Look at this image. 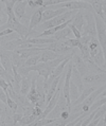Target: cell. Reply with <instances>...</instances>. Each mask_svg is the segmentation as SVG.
I'll use <instances>...</instances> for the list:
<instances>
[{
    "label": "cell",
    "instance_id": "obj_1",
    "mask_svg": "<svg viewBox=\"0 0 106 126\" xmlns=\"http://www.w3.org/2000/svg\"><path fill=\"white\" fill-rule=\"evenodd\" d=\"M106 89V84H103L101 87H99L97 90L90 94L89 96H87L82 103L75 105V106H72L71 110H70V113H74V112H77V111H81V112H89V109L90 107L92 106V104L95 102V100L99 97V95L104 91ZM90 113V112H89Z\"/></svg>",
    "mask_w": 106,
    "mask_h": 126
},
{
    "label": "cell",
    "instance_id": "obj_2",
    "mask_svg": "<svg viewBox=\"0 0 106 126\" xmlns=\"http://www.w3.org/2000/svg\"><path fill=\"white\" fill-rule=\"evenodd\" d=\"M77 12L79 11H68L67 13L63 14V15H59V16L55 17V18H53L51 20H48V21H46V22L40 23L39 26L37 27V30L39 29V30H42L45 32V31H47L49 29H52V28L61 26V24L65 23V22L68 21V20L73 18V17L76 15Z\"/></svg>",
    "mask_w": 106,
    "mask_h": 126
},
{
    "label": "cell",
    "instance_id": "obj_3",
    "mask_svg": "<svg viewBox=\"0 0 106 126\" xmlns=\"http://www.w3.org/2000/svg\"><path fill=\"white\" fill-rule=\"evenodd\" d=\"M94 12L90 11H84V16H85V24L83 28L82 36L84 35H88L93 38L98 37V32H97V24H95V19L93 16Z\"/></svg>",
    "mask_w": 106,
    "mask_h": 126
},
{
    "label": "cell",
    "instance_id": "obj_4",
    "mask_svg": "<svg viewBox=\"0 0 106 126\" xmlns=\"http://www.w3.org/2000/svg\"><path fill=\"white\" fill-rule=\"evenodd\" d=\"M67 110H69L68 105H67V100H66L65 95H64L63 91H61V94H59V99L57 101V103H56L55 107L53 108V110L47 115V118L58 119V118H61V115H62V113L64 112V111H67Z\"/></svg>",
    "mask_w": 106,
    "mask_h": 126
},
{
    "label": "cell",
    "instance_id": "obj_5",
    "mask_svg": "<svg viewBox=\"0 0 106 126\" xmlns=\"http://www.w3.org/2000/svg\"><path fill=\"white\" fill-rule=\"evenodd\" d=\"M84 85L98 86L99 84H106V72L105 73H88L83 78Z\"/></svg>",
    "mask_w": 106,
    "mask_h": 126
},
{
    "label": "cell",
    "instance_id": "obj_6",
    "mask_svg": "<svg viewBox=\"0 0 106 126\" xmlns=\"http://www.w3.org/2000/svg\"><path fill=\"white\" fill-rule=\"evenodd\" d=\"M71 61H72V63H73V66L77 69V71L80 72V74L82 75L83 78H84L85 75H87L88 73H89V69H88V66H87L86 63L83 61V58L81 57V54H79V53L76 52V53L73 55V57L71 58Z\"/></svg>",
    "mask_w": 106,
    "mask_h": 126
},
{
    "label": "cell",
    "instance_id": "obj_7",
    "mask_svg": "<svg viewBox=\"0 0 106 126\" xmlns=\"http://www.w3.org/2000/svg\"><path fill=\"white\" fill-rule=\"evenodd\" d=\"M47 10L46 6H42V8H38L36 11H34V14L32 15L31 19H30V23H29V34L30 32H32L35 28H37L39 24L41 23L42 20V14ZM29 36V35H28Z\"/></svg>",
    "mask_w": 106,
    "mask_h": 126
},
{
    "label": "cell",
    "instance_id": "obj_8",
    "mask_svg": "<svg viewBox=\"0 0 106 126\" xmlns=\"http://www.w3.org/2000/svg\"><path fill=\"white\" fill-rule=\"evenodd\" d=\"M16 53H18L21 57L28 59L31 56H35V55H39L44 49H40V48H23V49H16L14 50Z\"/></svg>",
    "mask_w": 106,
    "mask_h": 126
},
{
    "label": "cell",
    "instance_id": "obj_9",
    "mask_svg": "<svg viewBox=\"0 0 106 126\" xmlns=\"http://www.w3.org/2000/svg\"><path fill=\"white\" fill-rule=\"evenodd\" d=\"M28 5V1L27 0H22V1H17L15 8H14V12H15L16 18L19 20L24 19L26 17V8Z\"/></svg>",
    "mask_w": 106,
    "mask_h": 126
},
{
    "label": "cell",
    "instance_id": "obj_10",
    "mask_svg": "<svg viewBox=\"0 0 106 126\" xmlns=\"http://www.w3.org/2000/svg\"><path fill=\"white\" fill-rule=\"evenodd\" d=\"M69 10L67 9H61V10H56V11H52V10H46L42 14V20H41V23L42 22H46L48 20H51L55 17H57L59 15H63V14L67 13Z\"/></svg>",
    "mask_w": 106,
    "mask_h": 126
},
{
    "label": "cell",
    "instance_id": "obj_11",
    "mask_svg": "<svg viewBox=\"0 0 106 126\" xmlns=\"http://www.w3.org/2000/svg\"><path fill=\"white\" fill-rule=\"evenodd\" d=\"M0 61H1V66L8 71L10 74L14 75V71H13V64L12 61L8 54L4 52L3 49H1V55H0Z\"/></svg>",
    "mask_w": 106,
    "mask_h": 126
},
{
    "label": "cell",
    "instance_id": "obj_12",
    "mask_svg": "<svg viewBox=\"0 0 106 126\" xmlns=\"http://www.w3.org/2000/svg\"><path fill=\"white\" fill-rule=\"evenodd\" d=\"M4 52L10 56L11 61H12V64L14 66H16L17 68L22 67V66L24 65V63H26V61H27L26 58L21 57L18 53H16L15 51H6V50H4Z\"/></svg>",
    "mask_w": 106,
    "mask_h": 126
},
{
    "label": "cell",
    "instance_id": "obj_13",
    "mask_svg": "<svg viewBox=\"0 0 106 126\" xmlns=\"http://www.w3.org/2000/svg\"><path fill=\"white\" fill-rule=\"evenodd\" d=\"M71 24H73V26L75 27L81 33L83 32V28H84V24H85L84 11H79V12L76 13V15L72 18V22H71Z\"/></svg>",
    "mask_w": 106,
    "mask_h": 126
},
{
    "label": "cell",
    "instance_id": "obj_14",
    "mask_svg": "<svg viewBox=\"0 0 106 126\" xmlns=\"http://www.w3.org/2000/svg\"><path fill=\"white\" fill-rule=\"evenodd\" d=\"M71 80L77 86V88L80 89L81 92H83L84 90V83H83V76L80 74V72L77 71V69L73 66L72 68V74H71Z\"/></svg>",
    "mask_w": 106,
    "mask_h": 126
},
{
    "label": "cell",
    "instance_id": "obj_15",
    "mask_svg": "<svg viewBox=\"0 0 106 126\" xmlns=\"http://www.w3.org/2000/svg\"><path fill=\"white\" fill-rule=\"evenodd\" d=\"M32 73H30L28 76H23L22 80H21V91L20 93L23 94V95H28V93L30 92V89H31V84H32Z\"/></svg>",
    "mask_w": 106,
    "mask_h": 126
},
{
    "label": "cell",
    "instance_id": "obj_16",
    "mask_svg": "<svg viewBox=\"0 0 106 126\" xmlns=\"http://www.w3.org/2000/svg\"><path fill=\"white\" fill-rule=\"evenodd\" d=\"M99 88L98 86H90V87H88V88H84V90H83V92L81 93V95H80V97L77 99L76 101H74V102H72V104H71V106H75V105H77V104H80V103H82L83 101L86 99L87 96H89L91 93H92L94 90H97ZM72 108V107H71Z\"/></svg>",
    "mask_w": 106,
    "mask_h": 126
},
{
    "label": "cell",
    "instance_id": "obj_17",
    "mask_svg": "<svg viewBox=\"0 0 106 126\" xmlns=\"http://www.w3.org/2000/svg\"><path fill=\"white\" fill-rule=\"evenodd\" d=\"M71 35H73L72 31L67 27V28H65V29H63V30H59L58 32L55 33L54 35H52L51 38H53L55 41H63V40H65L67 37L71 36Z\"/></svg>",
    "mask_w": 106,
    "mask_h": 126
},
{
    "label": "cell",
    "instance_id": "obj_18",
    "mask_svg": "<svg viewBox=\"0 0 106 126\" xmlns=\"http://www.w3.org/2000/svg\"><path fill=\"white\" fill-rule=\"evenodd\" d=\"M61 55L55 53L54 51H51V50H47V49H44V51L41 52V58H40V63H47V62H50L53 61V59L59 57Z\"/></svg>",
    "mask_w": 106,
    "mask_h": 126
},
{
    "label": "cell",
    "instance_id": "obj_19",
    "mask_svg": "<svg viewBox=\"0 0 106 126\" xmlns=\"http://www.w3.org/2000/svg\"><path fill=\"white\" fill-rule=\"evenodd\" d=\"M92 6L94 13L100 17L102 20H104V13H103V2L102 1H97V0H90L88 1Z\"/></svg>",
    "mask_w": 106,
    "mask_h": 126
},
{
    "label": "cell",
    "instance_id": "obj_20",
    "mask_svg": "<svg viewBox=\"0 0 106 126\" xmlns=\"http://www.w3.org/2000/svg\"><path fill=\"white\" fill-rule=\"evenodd\" d=\"M81 93L82 92L80 91V89L77 88V86L72 82V80H70V100H71V104H72V102H74V101H76L79 99Z\"/></svg>",
    "mask_w": 106,
    "mask_h": 126
},
{
    "label": "cell",
    "instance_id": "obj_21",
    "mask_svg": "<svg viewBox=\"0 0 106 126\" xmlns=\"http://www.w3.org/2000/svg\"><path fill=\"white\" fill-rule=\"evenodd\" d=\"M37 117L35 114H32V115H23V118L18 122V124L20 126H24V125H32L33 122L36 121Z\"/></svg>",
    "mask_w": 106,
    "mask_h": 126
},
{
    "label": "cell",
    "instance_id": "obj_22",
    "mask_svg": "<svg viewBox=\"0 0 106 126\" xmlns=\"http://www.w3.org/2000/svg\"><path fill=\"white\" fill-rule=\"evenodd\" d=\"M40 58H41V53L39 55H35V56H31L29 57L24 63V67H31V66H34L38 64V63H40Z\"/></svg>",
    "mask_w": 106,
    "mask_h": 126
},
{
    "label": "cell",
    "instance_id": "obj_23",
    "mask_svg": "<svg viewBox=\"0 0 106 126\" xmlns=\"http://www.w3.org/2000/svg\"><path fill=\"white\" fill-rule=\"evenodd\" d=\"M63 43L68 46L70 48H77L79 49L81 46V41L80 39H76V38H69V39H65L63 40Z\"/></svg>",
    "mask_w": 106,
    "mask_h": 126
},
{
    "label": "cell",
    "instance_id": "obj_24",
    "mask_svg": "<svg viewBox=\"0 0 106 126\" xmlns=\"http://www.w3.org/2000/svg\"><path fill=\"white\" fill-rule=\"evenodd\" d=\"M20 38H21V36H20L18 33H17V32H14V33H12V34L8 35V36H3V37H1V40H3V41H11V40L20 39Z\"/></svg>",
    "mask_w": 106,
    "mask_h": 126
},
{
    "label": "cell",
    "instance_id": "obj_25",
    "mask_svg": "<svg viewBox=\"0 0 106 126\" xmlns=\"http://www.w3.org/2000/svg\"><path fill=\"white\" fill-rule=\"evenodd\" d=\"M68 28H69V29L72 31V33H73V36H74V38H76V39H81V37H82V33H81L80 31L77 30L76 28L73 26V24L69 23V24H68Z\"/></svg>",
    "mask_w": 106,
    "mask_h": 126
},
{
    "label": "cell",
    "instance_id": "obj_26",
    "mask_svg": "<svg viewBox=\"0 0 106 126\" xmlns=\"http://www.w3.org/2000/svg\"><path fill=\"white\" fill-rule=\"evenodd\" d=\"M17 71L22 76H28L31 73V71L29 70V67H24V66H22V67H20V68H17Z\"/></svg>",
    "mask_w": 106,
    "mask_h": 126
},
{
    "label": "cell",
    "instance_id": "obj_27",
    "mask_svg": "<svg viewBox=\"0 0 106 126\" xmlns=\"http://www.w3.org/2000/svg\"><path fill=\"white\" fill-rule=\"evenodd\" d=\"M23 118V113H20V112H15L13 113V121H14V125H16L18 122Z\"/></svg>",
    "mask_w": 106,
    "mask_h": 126
},
{
    "label": "cell",
    "instance_id": "obj_28",
    "mask_svg": "<svg viewBox=\"0 0 106 126\" xmlns=\"http://www.w3.org/2000/svg\"><path fill=\"white\" fill-rule=\"evenodd\" d=\"M23 114L24 115H32V114H34V105H32V106H28V107H24Z\"/></svg>",
    "mask_w": 106,
    "mask_h": 126
},
{
    "label": "cell",
    "instance_id": "obj_29",
    "mask_svg": "<svg viewBox=\"0 0 106 126\" xmlns=\"http://www.w3.org/2000/svg\"><path fill=\"white\" fill-rule=\"evenodd\" d=\"M14 32H15V31L12 30V29H5V30H3V31H1V32H0V36H1V37L8 36V35L12 34V33H14Z\"/></svg>",
    "mask_w": 106,
    "mask_h": 126
},
{
    "label": "cell",
    "instance_id": "obj_30",
    "mask_svg": "<svg viewBox=\"0 0 106 126\" xmlns=\"http://www.w3.org/2000/svg\"><path fill=\"white\" fill-rule=\"evenodd\" d=\"M0 86H1V88L2 89H4V90H6V89H9L10 88V86H9V84H8V82L4 79H0Z\"/></svg>",
    "mask_w": 106,
    "mask_h": 126
},
{
    "label": "cell",
    "instance_id": "obj_31",
    "mask_svg": "<svg viewBox=\"0 0 106 126\" xmlns=\"http://www.w3.org/2000/svg\"><path fill=\"white\" fill-rule=\"evenodd\" d=\"M42 108H40V107H38V106H34V114L36 115V117L38 118L39 115H41L42 114Z\"/></svg>",
    "mask_w": 106,
    "mask_h": 126
},
{
    "label": "cell",
    "instance_id": "obj_32",
    "mask_svg": "<svg viewBox=\"0 0 106 126\" xmlns=\"http://www.w3.org/2000/svg\"><path fill=\"white\" fill-rule=\"evenodd\" d=\"M103 2V13H104V23H105V26H106V1H102Z\"/></svg>",
    "mask_w": 106,
    "mask_h": 126
},
{
    "label": "cell",
    "instance_id": "obj_33",
    "mask_svg": "<svg viewBox=\"0 0 106 126\" xmlns=\"http://www.w3.org/2000/svg\"><path fill=\"white\" fill-rule=\"evenodd\" d=\"M98 126H105V119H104V115L100 119V121H99V123H98Z\"/></svg>",
    "mask_w": 106,
    "mask_h": 126
},
{
    "label": "cell",
    "instance_id": "obj_34",
    "mask_svg": "<svg viewBox=\"0 0 106 126\" xmlns=\"http://www.w3.org/2000/svg\"><path fill=\"white\" fill-rule=\"evenodd\" d=\"M103 96H106V89H105L104 91H103V92H102V93L100 94V95H99V97H98V99H101V97H103Z\"/></svg>",
    "mask_w": 106,
    "mask_h": 126
}]
</instances>
